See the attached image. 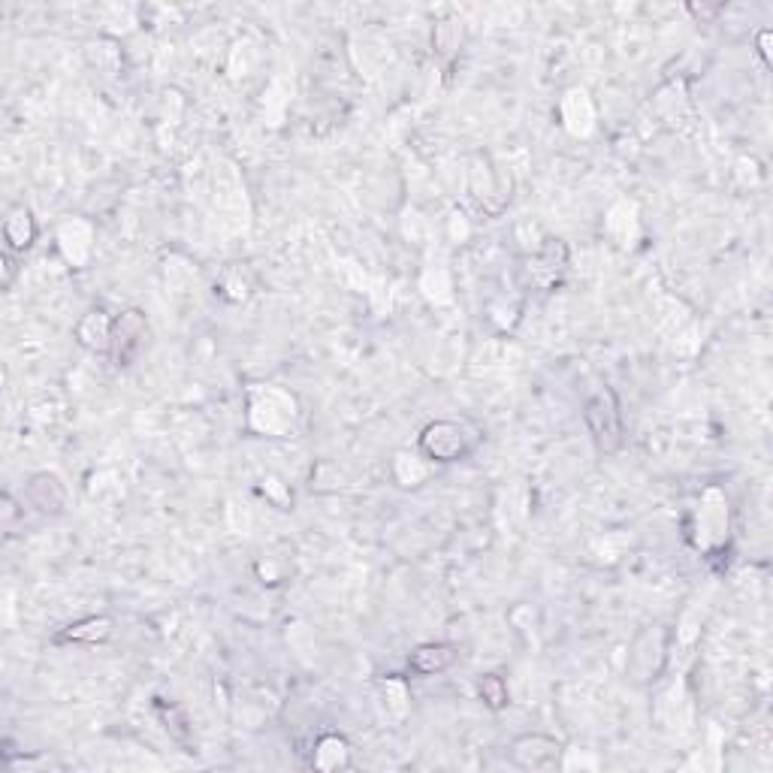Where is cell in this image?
I'll return each instance as SVG.
<instances>
[{
  "label": "cell",
  "mask_w": 773,
  "mask_h": 773,
  "mask_svg": "<svg viewBox=\"0 0 773 773\" xmlns=\"http://www.w3.org/2000/svg\"><path fill=\"white\" fill-rule=\"evenodd\" d=\"M568 266V248L559 239H547V245L538 251V257H532L529 269H532V281L541 287H550Z\"/></svg>",
  "instance_id": "cell-8"
},
{
  "label": "cell",
  "mask_w": 773,
  "mask_h": 773,
  "mask_svg": "<svg viewBox=\"0 0 773 773\" xmlns=\"http://www.w3.org/2000/svg\"><path fill=\"white\" fill-rule=\"evenodd\" d=\"M583 417H586V426L595 438V444L601 450H616L623 441V420H620V405H616V396L601 387L595 390L586 405H583Z\"/></svg>",
  "instance_id": "cell-2"
},
{
  "label": "cell",
  "mask_w": 773,
  "mask_h": 773,
  "mask_svg": "<svg viewBox=\"0 0 773 773\" xmlns=\"http://www.w3.org/2000/svg\"><path fill=\"white\" fill-rule=\"evenodd\" d=\"M662 662H665V632L656 626L638 638L629 656V671L638 683H647V680H656V674L662 671Z\"/></svg>",
  "instance_id": "cell-5"
},
{
  "label": "cell",
  "mask_w": 773,
  "mask_h": 773,
  "mask_svg": "<svg viewBox=\"0 0 773 773\" xmlns=\"http://www.w3.org/2000/svg\"><path fill=\"white\" fill-rule=\"evenodd\" d=\"M4 263H7V281H4V284L10 287V281H13V272H16V263H13V257H10V254L4 257Z\"/></svg>",
  "instance_id": "cell-16"
},
{
  "label": "cell",
  "mask_w": 773,
  "mask_h": 773,
  "mask_svg": "<svg viewBox=\"0 0 773 773\" xmlns=\"http://www.w3.org/2000/svg\"><path fill=\"white\" fill-rule=\"evenodd\" d=\"M25 493H28V502H31L40 514H46V517H58V514H64V508H67V487L61 484L58 475H49V472L34 475V478L28 481Z\"/></svg>",
  "instance_id": "cell-6"
},
{
  "label": "cell",
  "mask_w": 773,
  "mask_h": 773,
  "mask_svg": "<svg viewBox=\"0 0 773 773\" xmlns=\"http://www.w3.org/2000/svg\"><path fill=\"white\" fill-rule=\"evenodd\" d=\"M112 635V620L109 616H88V620L73 623L67 632L58 635V641H73V644H100Z\"/></svg>",
  "instance_id": "cell-12"
},
{
  "label": "cell",
  "mask_w": 773,
  "mask_h": 773,
  "mask_svg": "<svg viewBox=\"0 0 773 773\" xmlns=\"http://www.w3.org/2000/svg\"><path fill=\"white\" fill-rule=\"evenodd\" d=\"M562 743L547 737V734H526L514 743L511 749V761L523 770H547L556 767L562 758Z\"/></svg>",
  "instance_id": "cell-4"
},
{
  "label": "cell",
  "mask_w": 773,
  "mask_h": 773,
  "mask_svg": "<svg viewBox=\"0 0 773 773\" xmlns=\"http://www.w3.org/2000/svg\"><path fill=\"white\" fill-rule=\"evenodd\" d=\"M145 330H148L145 315L136 312V308H127V312H121V315L115 318L109 351H112V357H115L118 366H130V363H133V357L139 354V348H142V342H145Z\"/></svg>",
  "instance_id": "cell-3"
},
{
  "label": "cell",
  "mask_w": 773,
  "mask_h": 773,
  "mask_svg": "<svg viewBox=\"0 0 773 773\" xmlns=\"http://www.w3.org/2000/svg\"><path fill=\"white\" fill-rule=\"evenodd\" d=\"M562 103H565V106H574V112L562 109L568 130H571V133H586V130L592 127V106H589V94H586V91H580V88H574V91H568V94H565V100H562Z\"/></svg>",
  "instance_id": "cell-13"
},
{
  "label": "cell",
  "mask_w": 773,
  "mask_h": 773,
  "mask_svg": "<svg viewBox=\"0 0 773 773\" xmlns=\"http://www.w3.org/2000/svg\"><path fill=\"white\" fill-rule=\"evenodd\" d=\"M478 698L490 707V710H505L511 704V692L508 683L499 674H481L478 677Z\"/></svg>",
  "instance_id": "cell-14"
},
{
  "label": "cell",
  "mask_w": 773,
  "mask_h": 773,
  "mask_svg": "<svg viewBox=\"0 0 773 773\" xmlns=\"http://www.w3.org/2000/svg\"><path fill=\"white\" fill-rule=\"evenodd\" d=\"M112 327L115 318H109L103 308H94L88 312L79 324H76V342L88 351H109L112 345Z\"/></svg>",
  "instance_id": "cell-7"
},
{
  "label": "cell",
  "mask_w": 773,
  "mask_h": 773,
  "mask_svg": "<svg viewBox=\"0 0 773 773\" xmlns=\"http://www.w3.org/2000/svg\"><path fill=\"white\" fill-rule=\"evenodd\" d=\"M37 239V224L28 206H13L4 218V242L10 251H25Z\"/></svg>",
  "instance_id": "cell-9"
},
{
  "label": "cell",
  "mask_w": 773,
  "mask_h": 773,
  "mask_svg": "<svg viewBox=\"0 0 773 773\" xmlns=\"http://www.w3.org/2000/svg\"><path fill=\"white\" fill-rule=\"evenodd\" d=\"M453 662H456V650H453L450 644H420V647L411 653V659H408L411 671H414V674H423V677L441 674V671H447Z\"/></svg>",
  "instance_id": "cell-10"
},
{
  "label": "cell",
  "mask_w": 773,
  "mask_h": 773,
  "mask_svg": "<svg viewBox=\"0 0 773 773\" xmlns=\"http://www.w3.org/2000/svg\"><path fill=\"white\" fill-rule=\"evenodd\" d=\"M472 435L456 420H435L420 432V453L432 462H459L472 453Z\"/></svg>",
  "instance_id": "cell-1"
},
{
  "label": "cell",
  "mask_w": 773,
  "mask_h": 773,
  "mask_svg": "<svg viewBox=\"0 0 773 773\" xmlns=\"http://www.w3.org/2000/svg\"><path fill=\"white\" fill-rule=\"evenodd\" d=\"M351 761V746L345 737L339 734H324L318 743H315V755H312V764L318 770H339V767H348Z\"/></svg>",
  "instance_id": "cell-11"
},
{
  "label": "cell",
  "mask_w": 773,
  "mask_h": 773,
  "mask_svg": "<svg viewBox=\"0 0 773 773\" xmlns=\"http://www.w3.org/2000/svg\"><path fill=\"white\" fill-rule=\"evenodd\" d=\"M456 43H459V31L453 25H438L435 28V49L441 55H450L456 49Z\"/></svg>",
  "instance_id": "cell-15"
}]
</instances>
